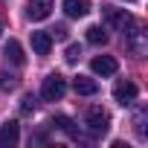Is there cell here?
Listing matches in <instances>:
<instances>
[{"mask_svg":"<svg viewBox=\"0 0 148 148\" xmlns=\"http://www.w3.org/2000/svg\"><path fill=\"white\" fill-rule=\"evenodd\" d=\"M84 125H87V131H90L93 136H105L108 128H110V113H108L102 105H93V108L87 110V116H84Z\"/></svg>","mask_w":148,"mask_h":148,"instance_id":"cell-1","label":"cell"},{"mask_svg":"<svg viewBox=\"0 0 148 148\" xmlns=\"http://www.w3.org/2000/svg\"><path fill=\"white\" fill-rule=\"evenodd\" d=\"M64 93H67V79L58 76V73H49L41 84V99L44 102H58V99H64Z\"/></svg>","mask_w":148,"mask_h":148,"instance_id":"cell-2","label":"cell"},{"mask_svg":"<svg viewBox=\"0 0 148 148\" xmlns=\"http://www.w3.org/2000/svg\"><path fill=\"white\" fill-rule=\"evenodd\" d=\"M125 41H128V49H131L134 55H139V58H142V55L148 52V32H145L136 21L125 29Z\"/></svg>","mask_w":148,"mask_h":148,"instance_id":"cell-3","label":"cell"},{"mask_svg":"<svg viewBox=\"0 0 148 148\" xmlns=\"http://www.w3.org/2000/svg\"><path fill=\"white\" fill-rule=\"evenodd\" d=\"M105 23L110 26V29H128L131 23H134V15L131 12H125V9H105Z\"/></svg>","mask_w":148,"mask_h":148,"instance_id":"cell-4","label":"cell"},{"mask_svg":"<svg viewBox=\"0 0 148 148\" xmlns=\"http://www.w3.org/2000/svg\"><path fill=\"white\" fill-rule=\"evenodd\" d=\"M136 84L134 82H128V79H122V82H116V87H113V99L119 102V105H131L134 99H136Z\"/></svg>","mask_w":148,"mask_h":148,"instance_id":"cell-5","label":"cell"},{"mask_svg":"<svg viewBox=\"0 0 148 148\" xmlns=\"http://www.w3.org/2000/svg\"><path fill=\"white\" fill-rule=\"evenodd\" d=\"M18 142H21V125L12 119L0 128V148H15Z\"/></svg>","mask_w":148,"mask_h":148,"instance_id":"cell-6","label":"cell"},{"mask_svg":"<svg viewBox=\"0 0 148 148\" xmlns=\"http://www.w3.org/2000/svg\"><path fill=\"white\" fill-rule=\"evenodd\" d=\"M90 70L96 73V76H113V73L119 70V64H116L113 55H96L90 61Z\"/></svg>","mask_w":148,"mask_h":148,"instance_id":"cell-7","label":"cell"},{"mask_svg":"<svg viewBox=\"0 0 148 148\" xmlns=\"http://www.w3.org/2000/svg\"><path fill=\"white\" fill-rule=\"evenodd\" d=\"M49 12H52V0H29V3H26L29 21H47Z\"/></svg>","mask_w":148,"mask_h":148,"instance_id":"cell-8","label":"cell"},{"mask_svg":"<svg viewBox=\"0 0 148 148\" xmlns=\"http://www.w3.org/2000/svg\"><path fill=\"white\" fill-rule=\"evenodd\" d=\"M73 90H76L79 96H96L99 93V82L90 79V76H76L73 79Z\"/></svg>","mask_w":148,"mask_h":148,"instance_id":"cell-9","label":"cell"},{"mask_svg":"<svg viewBox=\"0 0 148 148\" xmlns=\"http://www.w3.org/2000/svg\"><path fill=\"white\" fill-rule=\"evenodd\" d=\"M32 49H35V55H49L52 35L49 32H32Z\"/></svg>","mask_w":148,"mask_h":148,"instance_id":"cell-10","label":"cell"},{"mask_svg":"<svg viewBox=\"0 0 148 148\" xmlns=\"http://www.w3.org/2000/svg\"><path fill=\"white\" fill-rule=\"evenodd\" d=\"M64 12L67 18H84L90 12V0H64Z\"/></svg>","mask_w":148,"mask_h":148,"instance_id":"cell-11","label":"cell"},{"mask_svg":"<svg viewBox=\"0 0 148 148\" xmlns=\"http://www.w3.org/2000/svg\"><path fill=\"white\" fill-rule=\"evenodd\" d=\"M3 52H6V58H9L12 64H18V67H23V64H26V55H23V47H21L18 41H9Z\"/></svg>","mask_w":148,"mask_h":148,"instance_id":"cell-12","label":"cell"},{"mask_svg":"<svg viewBox=\"0 0 148 148\" xmlns=\"http://www.w3.org/2000/svg\"><path fill=\"white\" fill-rule=\"evenodd\" d=\"M145 119H148V110H145V108H139V110L134 113V131H136V136H139V139H148V131H145Z\"/></svg>","mask_w":148,"mask_h":148,"instance_id":"cell-13","label":"cell"},{"mask_svg":"<svg viewBox=\"0 0 148 148\" xmlns=\"http://www.w3.org/2000/svg\"><path fill=\"white\" fill-rule=\"evenodd\" d=\"M52 125H58V128H61L64 134H70L73 139H79V128L73 125V119H70V116H55V122H52Z\"/></svg>","mask_w":148,"mask_h":148,"instance_id":"cell-14","label":"cell"},{"mask_svg":"<svg viewBox=\"0 0 148 148\" xmlns=\"http://www.w3.org/2000/svg\"><path fill=\"white\" fill-rule=\"evenodd\" d=\"M87 41L99 47V44H108V35H105L102 26H90V29H87Z\"/></svg>","mask_w":148,"mask_h":148,"instance_id":"cell-15","label":"cell"},{"mask_svg":"<svg viewBox=\"0 0 148 148\" xmlns=\"http://www.w3.org/2000/svg\"><path fill=\"white\" fill-rule=\"evenodd\" d=\"M64 58H67V64H76V61L82 58V47H79V44H70L67 52H64Z\"/></svg>","mask_w":148,"mask_h":148,"instance_id":"cell-16","label":"cell"},{"mask_svg":"<svg viewBox=\"0 0 148 148\" xmlns=\"http://www.w3.org/2000/svg\"><path fill=\"white\" fill-rule=\"evenodd\" d=\"M15 87H18V79L9 73H0V90H15Z\"/></svg>","mask_w":148,"mask_h":148,"instance_id":"cell-17","label":"cell"},{"mask_svg":"<svg viewBox=\"0 0 148 148\" xmlns=\"http://www.w3.org/2000/svg\"><path fill=\"white\" fill-rule=\"evenodd\" d=\"M21 110H23V113H32V110H35V96H23V99H21Z\"/></svg>","mask_w":148,"mask_h":148,"instance_id":"cell-18","label":"cell"},{"mask_svg":"<svg viewBox=\"0 0 148 148\" xmlns=\"http://www.w3.org/2000/svg\"><path fill=\"white\" fill-rule=\"evenodd\" d=\"M49 35H52V38H61V41H64V38H67V26H55V29H52Z\"/></svg>","mask_w":148,"mask_h":148,"instance_id":"cell-19","label":"cell"},{"mask_svg":"<svg viewBox=\"0 0 148 148\" xmlns=\"http://www.w3.org/2000/svg\"><path fill=\"white\" fill-rule=\"evenodd\" d=\"M0 32H3V23H0Z\"/></svg>","mask_w":148,"mask_h":148,"instance_id":"cell-20","label":"cell"},{"mask_svg":"<svg viewBox=\"0 0 148 148\" xmlns=\"http://www.w3.org/2000/svg\"><path fill=\"white\" fill-rule=\"evenodd\" d=\"M128 3H134V0H128Z\"/></svg>","mask_w":148,"mask_h":148,"instance_id":"cell-21","label":"cell"}]
</instances>
